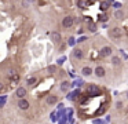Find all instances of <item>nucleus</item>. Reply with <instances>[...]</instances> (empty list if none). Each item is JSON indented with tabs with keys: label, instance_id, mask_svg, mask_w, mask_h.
<instances>
[{
	"label": "nucleus",
	"instance_id": "nucleus-1",
	"mask_svg": "<svg viewBox=\"0 0 128 124\" xmlns=\"http://www.w3.org/2000/svg\"><path fill=\"white\" fill-rule=\"evenodd\" d=\"M87 92H88L89 95H98V94H99V88L95 84H91V85L87 87Z\"/></svg>",
	"mask_w": 128,
	"mask_h": 124
},
{
	"label": "nucleus",
	"instance_id": "nucleus-2",
	"mask_svg": "<svg viewBox=\"0 0 128 124\" xmlns=\"http://www.w3.org/2000/svg\"><path fill=\"white\" fill-rule=\"evenodd\" d=\"M73 18L72 17H65L63 18V21H62V25H63V28H70L73 25Z\"/></svg>",
	"mask_w": 128,
	"mask_h": 124
},
{
	"label": "nucleus",
	"instance_id": "nucleus-3",
	"mask_svg": "<svg viewBox=\"0 0 128 124\" xmlns=\"http://www.w3.org/2000/svg\"><path fill=\"white\" fill-rule=\"evenodd\" d=\"M18 106H19V109H22V110H26V109L29 107V102L26 101V99H23V98H19Z\"/></svg>",
	"mask_w": 128,
	"mask_h": 124
},
{
	"label": "nucleus",
	"instance_id": "nucleus-4",
	"mask_svg": "<svg viewBox=\"0 0 128 124\" xmlns=\"http://www.w3.org/2000/svg\"><path fill=\"white\" fill-rule=\"evenodd\" d=\"M99 55L100 56H109V55H111V48L110 47H103L102 50H100V52H99Z\"/></svg>",
	"mask_w": 128,
	"mask_h": 124
},
{
	"label": "nucleus",
	"instance_id": "nucleus-5",
	"mask_svg": "<svg viewBox=\"0 0 128 124\" xmlns=\"http://www.w3.org/2000/svg\"><path fill=\"white\" fill-rule=\"evenodd\" d=\"M111 37H120V34H121V29L120 28H113L110 29V32H109Z\"/></svg>",
	"mask_w": 128,
	"mask_h": 124
},
{
	"label": "nucleus",
	"instance_id": "nucleus-6",
	"mask_svg": "<svg viewBox=\"0 0 128 124\" xmlns=\"http://www.w3.org/2000/svg\"><path fill=\"white\" fill-rule=\"evenodd\" d=\"M15 95H17L18 98H23V96L26 95V90H25V88H22V87H19V88L15 91Z\"/></svg>",
	"mask_w": 128,
	"mask_h": 124
},
{
	"label": "nucleus",
	"instance_id": "nucleus-7",
	"mask_svg": "<svg viewBox=\"0 0 128 124\" xmlns=\"http://www.w3.org/2000/svg\"><path fill=\"white\" fill-rule=\"evenodd\" d=\"M95 74H96L98 77H103V76H105V69L102 68V66H98V68L95 69Z\"/></svg>",
	"mask_w": 128,
	"mask_h": 124
},
{
	"label": "nucleus",
	"instance_id": "nucleus-8",
	"mask_svg": "<svg viewBox=\"0 0 128 124\" xmlns=\"http://www.w3.org/2000/svg\"><path fill=\"white\" fill-rule=\"evenodd\" d=\"M51 39H52L54 43H58V41L61 40V34L58 33V32H52V33H51Z\"/></svg>",
	"mask_w": 128,
	"mask_h": 124
},
{
	"label": "nucleus",
	"instance_id": "nucleus-9",
	"mask_svg": "<svg viewBox=\"0 0 128 124\" xmlns=\"http://www.w3.org/2000/svg\"><path fill=\"white\" fill-rule=\"evenodd\" d=\"M78 95H80V91L76 90L74 92H72V94H69V95H67V99H70V101H74V99H76Z\"/></svg>",
	"mask_w": 128,
	"mask_h": 124
},
{
	"label": "nucleus",
	"instance_id": "nucleus-10",
	"mask_svg": "<svg viewBox=\"0 0 128 124\" xmlns=\"http://www.w3.org/2000/svg\"><path fill=\"white\" fill-rule=\"evenodd\" d=\"M70 85H72V84H70L69 81H63V83L61 84V90L63 91V92H66V91L70 88Z\"/></svg>",
	"mask_w": 128,
	"mask_h": 124
},
{
	"label": "nucleus",
	"instance_id": "nucleus-11",
	"mask_svg": "<svg viewBox=\"0 0 128 124\" xmlns=\"http://www.w3.org/2000/svg\"><path fill=\"white\" fill-rule=\"evenodd\" d=\"M56 101H58V99H56L55 95H51V96H48V98H47V103H48V105H54Z\"/></svg>",
	"mask_w": 128,
	"mask_h": 124
},
{
	"label": "nucleus",
	"instance_id": "nucleus-12",
	"mask_svg": "<svg viewBox=\"0 0 128 124\" xmlns=\"http://www.w3.org/2000/svg\"><path fill=\"white\" fill-rule=\"evenodd\" d=\"M81 72H83L84 76H89V74L92 73V69L88 68V66H85V68H83V70H81Z\"/></svg>",
	"mask_w": 128,
	"mask_h": 124
},
{
	"label": "nucleus",
	"instance_id": "nucleus-13",
	"mask_svg": "<svg viewBox=\"0 0 128 124\" xmlns=\"http://www.w3.org/2000/svg\"><path fill=\"white\" fill-rule=\"evenodd\" d=\"M109 4H110V3H109L107 0H106V1H102V3H100V10H103V11L107 10V8H109Z\"/></svg>",
	"mask_w": 128,
	"mask_h": 124
},
{
	"label": "nucleus",
	"instance_id": "nucleus-14",
	"mask_svg": "<svg viewBox=\"0 0 128 124\" xmlns=\"http://www.w3.org/2000/svg\"><path fill=\"white\" fill-rule=\"evenodd\" d=\"M74 56L78 58V59H80V58H83V51H81V50H74Z\"/></svg>",
	"mask_w": 128,
	"mask_h": 124
},
{
	"label": "nucleus",
	"instance_id": "nucleus-15",
	"mask_svg": "<svg viewBox=\"0 0 128 124\" xmlns=\"http://www.w3.org/2000/svg\"><path fill=\"white\" fill-rule=\"evenodd\" d=\"M114 17H116L117 19H120V18H122V17H124V14H122V11H121V10H117V11L114 12Z\"/></svg>",
	"mask_w": 128,
	"mask_h": 124
},
{
	"label": "nucleus",
	"instance_id": "nucleus-16",
	"mask_svg": "<svg viewBox=\"0 0 128 124\" xmlns=\"http://www.w3.org/2000/svg\"><path fill=\"white\" fill-rule=\"evenodd\" d=\"M111 61H113L114 65H118V63H120V58H118V56H113V59H111Z\"/></svg>",
	"mask_w": 128,
	"mask_h": 124
},
{
	"label": "nucleus",
	"instance_id": "nucleus-17",
	"mask_svg": "<svg viewBox=\"0 0 128 124\" xmlns=\"http://www.w3.org/2000/svg\"><path fill=\"white\" fill-rule=\"evenodd\" d=\"M89 30H91V32H95V30H96V25H95V23H89Z\"/></svg>",
	"mask_w": 128,
	"mask_h": 124
},
{
	"label": "nucleus",
	"instance_id": "nucleus-18",
	"mask_svg": "<svg viewBox=\"0 0 128 124\" xmlns=\"http://www.w3.org/2000/svg\"><path fill=\"white\" fill-rule=\"evenodd\" d=\"M34 81H36V77H30V79L28 80V84H29V85H32Z\"/></svg>",
	"mask_w": 128,
	"mask_h": 124
},
{
	"label": "nucleus",
	"instance_id": "nucleus-19",
	"mask_svg": "<svg viewBox=\"0 0 128 124\" xmlns=\"http://www.w3.org/2000/svg\"><path fill=\"white\" fill-rule=\"evenodd\" d=\"M67 44H69V45H74V39H73V37H70V39H69V41H67Z\"/></svg>",
	"mask_w": 128,
	"mask_h": 124
},
{
	"label": "nucleus",
	"instance_id": "nucleus-20",
	"mask_svg": "<svg viewBox=\"0 0 128 124\" xmlns=\"http://www.w3.org/2000/svg\"><path fill=\"white\" fill-rule=\"evenodd\" d=\"M105 109H106V106H102V107L99 109V110H98V114H102V113L105 112Z\"/></svg>",
	"mask_w": 128,
	"mask_h": 124
},
{
	"label": "nucleus",
	"instance_id": "nucleus-21",
	"mask_svg": "<svg viewBox=\"0 0 128 124\" xmlns=\"http://www.w3.org/2000/svg\"><path fill=\"white\" fill-rule=\"evenodd\" d=\"M78 6L81 7V8H85V3H84V1H81V0H80V1H78Z\"/></svg>",
	"mask_w": 128,
	"mask_h": 124
},
{
	"label": "nucleus",
	"instance_id": "nucleus-22",
	"mask_svg": "<svg viewBox=\"0 0 128 124\" xmlns=\"http://www.w3.org/2000/svg\"><path fill=\"white\" fill-rule=\"evenodd\" d=\"M99 19H100V21H103V22H105L106 19H107V17H106V15H100V17H99Z\"/></svg>",
	"mask_w": 128,
	"mask_h": 124
},
{
	"label": "nucleus",
	"instance_id": "nucleus-23",
	"mask_svg": "<svg viewBox=\"0 0 128 124\" xmlns=\"http://www.w3.org/2000/svg\"><path fill=\"white\" fill-rule=\"evenodd\" d=\"M54 70H55V68H54V66H50V68H48V72H51V73H52Z\"/></svg>",
	"mask_w": 128,
	"mask_h": 124
},
{
	"label": "nucleus",
	"instance_id": "nucleus-24",
	"mask_svg": "<svg viewBox=\"0 0 128 124\" xmlns=\"http://www.w3.org/2000/svg\"><path fill=\"white\" fill-rule=\"evenodd\" d=\"M84 40H87V37H80L77 41H78V43H81V41H84Z\"/></svg>",
	"mask_w": 128,
	"mask_h": 124
},
{
	"label": "nucleus",
	"instance_id": "nucleus-25",
	"mask_svg": "<svg viewBox=\"0 0 128 124\" xmlns=\"http://www.w3.org/2000/svg\"><path fill=\"white\" fill-rule=\"evenodd\" d=\"M63 61H65V58H61V59H58V63L61 65V63H63Z\"/></svg>",
	"mask_w": 128,
	"mask_h": 124
},
{
	"label": "nucleus",
	"instance_id": "nucleus-26",
	"mask_svg": "<svg viewBox=\"0 0 128 124\" xmlns=\"http://www.w3.org/2000/svg\"><path fill=\"white\" fill-rule=\"evenodd\" d=\"M114 7H116V8H120V7H121V4H120V3H114Z\"/></svg>",
	"mask_w": 128,
	"mask_h": 124
},
{
	"label": "nucleus",
	"instance_id": "nucleus-27",
	"mask_svg": "<svg viewBox=\"0 0 128 124\" xmlns=\"http://www.w3.org/2000/svg\"><path fill=\"white\" fill-rule=\"evenodd\" d=\"M95 1H96V0H87V3H88V4H91V3H95Z\"/></svg>",
	"mask_w": 128,
	"mask_h": 124
},
{
	"label": "nucleus",
	"instance_id": "nucleus-28",
	"mask_svg": "<svg viewBox=\"0 0 128 124\" xmlns=\"http://www.w3.org/2000/svg\"><path fill=\"white\" fill-rule=\"evenodd\" d=\"M3 90V84H1V83H0V91Z\"/></svg>",
	"mask_w": 128,
	"mask_h": 124
},
{
	"label": "nucleus",
	"instance_id": "nucleus-29",
	"mask_svg": "<svg viewBox=\"0 0 128 124\" xmlns=\"http://www.w3.org/2000/svg\"><path fill=\"white\" fill-rule=\"evenodd\" d=\"M26 1H29V3H32V1H34V0H26Z\"/></svg>",
	"mask_w": 128,
	"mask_h": 124
},
{
	"label": "nucleus",
	"instance_id": "nucleus-30",
	"mask_svg": "<svg viewBox=\"0 0 128 124\" xmlns=\"http://www.w3.org/2000/svg\"><path fill=\"white\" fill-rule=\"evenodd\" d=\"M127 98H128V94H127Z\"/></svg>",
	"mask_w": 128,
	"mask_h": 124
}]
</instances>
